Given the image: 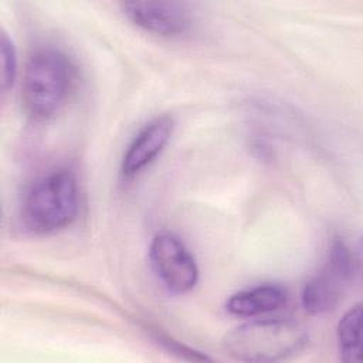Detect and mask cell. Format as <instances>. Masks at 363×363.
<instances>
[{"instance_id":"cell-5","label":"cell","mask_w":363,"mask_h":363,"mask_svg":"<svg viewBox=\"0 0 363 363\" xmlns=\"http://www.w3.org/2000/svg\"><path fill=\"white\" fill-rule=\"evenodd\" d=\"M149 257L159 281L174 294L191 291L199 281V267L186 245L170 233L157 234Z\"/></svg>"},{"instance_id":"cell-3","label":"cell","mask_w":363,"mask_h":363,"mask_svg":"<svg viewBox=\"0 0 363 363\" xmlns=\"http://www.w3.org/2000/svg\"><path fill=\"white\" fill-rule=\"evenodd\" d=\"M308 340L305 329L291 319L262 318L231 330L225 340L228 354L241 362H278L301 350Z\"/></svg>"},{"instance_id":"cell-10","label":"cell","mask_w":363,"mask_h":363,"mask_svg":"<svg viewBox=\"0 0 363 363\" xmlns=\"http://www.w3.org/2000/svg\"><path fill=\"white\" fill-rule=\"evenodd\" d=\"M0 54H1V85L3 89H9L16 78L17 72V57L13 41L9 38L6 33H1L0 43Z\"/></svg>"},{"instance_id":"cell-1","label":"cell","mask_w":363,"mask_h":363,"mask_svg":"<svg viewBox=\"0 0 363 363\" xmlns=\"http://www.w3.org/2000/svg\"><path fill=\"white\" fill-rule=\"evenodd\" d=\"M75 67L65 52L54 47L34 51L24 68L21 95L27 111L48 119L68 102L75 85Z\"/></svg>"},{"instance_id":"cell-2","label":"cell","mask_w":363,"mask_h":363,"mask_svg":"<svg viewBox=\"0 0 363 363\" xmlns=\"http://www.w3.org/2000/svg\"><path fill=\"white\" fill-rule=\"evenodd\" d=\"M79 208L75 174L69 169H55L37 179L21 203V221L34 234L60 231L74 223Z\"/></svg>"},{"instance_id":"cell-8","label":"cell","mask_w":363,"mask_h":363,"mask_svg":"<svg viewBox=\"0 0 363 363\" xmlns=\"http://www.w3.org/2000/svg\"><path fill=\"white\" fill-rule=\"evenodd\" d=\"M288 301V292L278 284H261L234 294L225 303L237 316H259L281 309Z\"/></svg>"},{"instance_id":"cell-6","label":"cell","mask_w":363,"mask_h":363,"mask_svg":"<svg viewBox=\"0 0 363 363\" xmlns=\"http://www.w3.org/2000/svg\"><path fill=\"white\" fill-rule=\"evenodd\" d=\"M123 13L138 27L159 35H177L191 24L186 4L176 1H132L122 4Z\"/></svg>"},{"instance_id":"cell-4","label":"cell","mask_w":363,"mask_h":363,"mask_svg":"<svg viewBox=\"0 0 363 363\" xmlns=\"http://www.w3.org/2000/svg\"><path fill=\"white\" fill-rule=\"evenodd\" d=\"M357 268L359 259L353 250L343 240H335L325 264L302 289L303 309L313 315L332 311L353 281Z\"/></svg>"},{"instance_id":"cell-9","label":"cell","mask_w":363,"mask_h":363,"mask_svg":"<svg viewBox=\"0 0 363 363\" xmlns=\"http://www.w3.org/2000/svg\"><path fill=\"white\" fill-rule=\"evenodd\" d=\"M360 303L352 306L339 320L336 329L339 357L346 363H357L360 360Z\"/></svg>"},{"instance_id":"cell-7","label":"cell","mask_w":363,"mask_h":363,"mask_svg":"<svg viewBox=\"0 0 363 363\" xmlns=\"http://www.w3.org/2000/svg\"><path fill=\"white\" fill-rule=\"evenodd\" d=\"M173 119L163 115L152 119L138 132L122 159L121 170L125 179L138 176L160 155L173 133Z\"/></svg>"}]
</instances>
